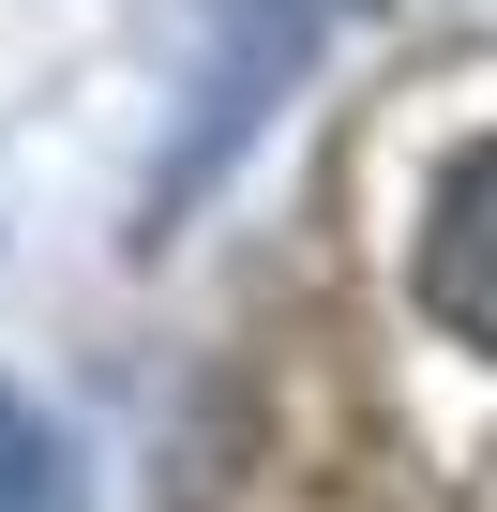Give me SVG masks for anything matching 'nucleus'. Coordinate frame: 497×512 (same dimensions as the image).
<instances>
[{
    "label": "nucleus",
    "mask_w": 497,
    "mask_h": 512,
    "mask_svg": "<svg viewBox=\"0 0 497 512\" xmlns=\"http://www.w3.org/2000/svg\"><path fill=\"white\" fill-rule=\"evenodd\" d=\"M422 302H437V332H452V347H482V362H497V136L437 181V226H422Z\"/></svg>",
    "instance_id": "nucleus-1"
}]
</instances>
